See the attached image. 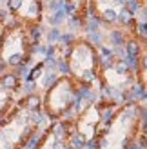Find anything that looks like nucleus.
<instances>
[{"instance_id":"11","label":"nucleus","mask_w":147,"mask_h":149,"mask_svg":"<svg viewBox=\"0 0 147 149\" xmlns=\"http://www.w3.org/2000/svg\"><path fill=\"white\" fill-rule=\"evenodd\" d=\"M6 84H7V87H15V84H17V80H15V77H11V74H7V77H6Z\"/></svg>"},{"instance_id":"10","label":"nucleus","mask_w":147,"mask_h":149,"mask_svg":"<svg viewBox=\"0 0 147 149\" xmlns=\"http://www.w3.org/2000/svg\"><path fill=\"white\" fill-rule=\"evenodd\" d=\"M136 33H140L142 38L145 36V22H140V24H136Z\"/></svg>"},{"instance_id":"2","label":"nucleus","mask_w":147,"mask_h":149,"mask_svg":"<svg viewBox=\"0 0 147 149\" xmlns=\"http://www.w3.org/2000/svg\"><path fill=\"white\" fill-rule=\"evenodd\" d=\"M64 20H65V13H64L62 9H58V11H55V13L49 17V24L56 27V26H60Z\"/></svg>"},{"instance_id":"8","label":"nucleus","mask_w":147,"mask_h":149,"mask_svg":"<svg viewBox=\"0 0 147 149\" xmlns=\"http://www.w3.org/2000/svg\"><path fill=\"white\" fill-rule=\"evenodd\" d=\"M127 51H129L131 56H138V53H140V44H138V42H129Z\"/></svg>"},{"instance_id":"7","label":"nucleus","mask_w":147,"mask_h":149,"mask_svg":"<svg viewBox=\"0 0 147 149\" xmlns=\"http://www.w3.org/2000/svg\"><path fill=\"white\" fill-rule=\"evenodd\" d=\"M47 2V9L49 11H58V9H62V4H64V0H46Z\"/></svg>"},{"instance_id":"1","label":"nucleus","mask_w":147,"mask_h":149,"mask_svg":"<svg viewBox=\"0 0 147 149\" xmlns=\"http://www.w3.org/2000/svg\"><path fill=\"white\" fill-rule=\"evenodd\" d=\"M116 22H120L122 26H129V24H133V22H135V17L126 9V7H122V11L116 13Z\"/></svg>"},{"instance_id":"6","label":"nucleus","mask_w":147,"mask_h":149,"mask_svg":"<svg viewBox=\"0 0 147 149\" xmlns=\"http://www.w3.org/2000/svg\"><path fill=\"white\" fill-rule=\"evenodd\" d=\"M7 9H9L11 13H17L20 7H22V4H24V0H7Z\"/></svg>"},{"instance_id":"12","label":"nucleus","mask_w":147,"mask_h":149,"mask_svg":"<svg viewBox=\"0 0 147 149\" xmlns=\"http://www.w3.org/2000/svg\"><path fill=\"white\" fill-rule=\"evenodd\" d=\"M20 58H22V55H13V56L9 58V62H11L13 65H17V64L20 62Z\"/></svg>"},{"instance_id":"16","label":"nucleus","mask_w":147,"mask_h":149,"mask_svg":"<svg viewBox=\"0 0 147 149\" xmlns=\"http://www.w3.org/2000/svg\"><path fill=\"white\" fill-rule=\"evenodd\" d=\"M0 2H7V0H0Z\"/></svg>"},{"instance_id":"4","label":"nucleus","mask_w":147,"mask_h":149,"mask_svg":"<svg viewBox=\"0 0 147 149\" xmlns=\"http://www.w3.org/2000/svg\"><path fill=\"white\" fill-rule=\"evenodd\" d=\"M102 20H104L105 24H114L116 22V11L111 9V7H109V9H104L102 11Z\"/></svg>"},{"instance_id":"3","label":"nucleus","mask_w":147,"mask_h":149,"mask_svg":"<svg viewBox=\"0 0 147 149\" xmlns=\"http://www.w3.org/2000/svg\"><path fill=\"white\" fill-rule=\"evenodd\" d=\"M142 6H144V4H142V0H127L123 7H126V9H127L131 15H135V13L140 11V7H142Z\"/></svg>"},{"instance_id":"15","label":"nucleus","mask_w":147,"mask_h":149,"mask_svg":"<svg viewBox=\"0 0 147 149\" xmlns=\"http://www.w3.org/2000/svg\"><path fill=\"white\" fill-rule=\"evenodd\" d=\"M80 2H87V0H80Z\"/></svg>"},{"instance_id":"5","label":"nucleus","mask_w":147,"mask_h":149,"mask_svg":"<svg viewBox=\"0 0 147 149\" xmlns=\"http://www.w3.org/2000/svg\"><path fill=\"white\" fill-rule=\"evenodd\" d=\"M109 38H111V42L114 46H120V44H123V33L122 31H111Z\"/></svg>"},{"instance_id":"14","label":"nucleus","mask_w":147,"mask_h":149,"mask_svg":"<svg viewBox=\"0 0 147 149\" xmlns=\"http://www.w3.org/2000/svg\"><path fill=\"white\" fill-rule=\"evenodd\" d=\"M7 17V9H0V22H4Z\"/></svg>"},{"instance_id":"9","label":"nucleus","mask_w":147,"mask_h":149,"mask_svg":"<svg viewBox=\"0 0 147 149\" xmlns=\"http://www.w3.org/2000/svg\"><path fill=\"white\" fill-rule=\"evenodd\" d=\"M47 38H49V40H56V38H60V31H58L56 27H53V29H51V31L47 33Z\"/></svg>"},{"instance_id":"13","label":"nucleus","mask_w":147,"mask_h":149,"mask_svg":"<svg viewBox=\"0 0 147 149\" xmlns=\"http://www.w3.org/2000/svg\"><path fill=\"white\" fill-rule=\"evenodd\" d=\"M60 38H62V42H65V44H69V42L73 40V35H60Z\"/></svg>"}]
</instances>
